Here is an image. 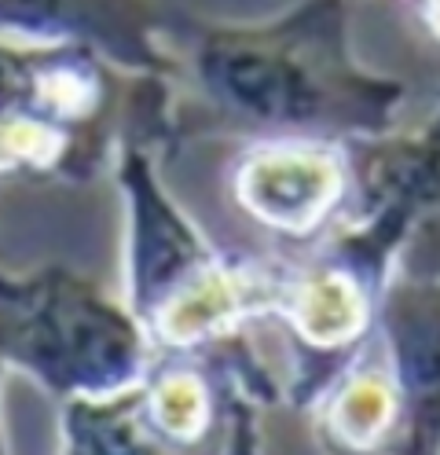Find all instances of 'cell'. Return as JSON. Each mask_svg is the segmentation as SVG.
<instances>
[{"instance_id":"obj_1","label":"cell","mask_w":440,"mask_h":455,"mask_svg":"<svg viewBox=\"0 0 440 455\" xmlns=\"http://www.w3.org/2000/svg\"><path fill=\"white\" fill-rule=\"evenodd\" d=\"M0 349L59 396H110L132 389L143 371L132 316L67 268L0 272Z\"/></svg>"},{"instance_id":"obj_2","label":"cell","mask_w":440,"mask_h":455,"mask_svg":"<svg viewBox=\"0 0 440 455\" xmlns=\"http://www.w3.org/2000/svg\"><path fill=\"white\" fill-rule=\"evenodd\" d=\"M110 77L92 48L0 37V177H88Z\"/></svg>"},{"instance_id":"obj_3","label":"cell","mask_w":440,"mask_h":455,"mask_svg":"<svg viewBox=\"0 0 440 455\" xmlns=\"http://www.w3.org/2000/svg\"><path fill=\"white\" fill-rule=\"evenodd\" d=\"M198 70L220 100L264 118L312 122L334 107L319 67L268 37H213L202 48Z\"/></svg>"},{"instance_id":"obj_4","label":"cell","mask_w":440,"mask_h":455,"mask_svg":"<svg viewBox=\"0 0 440 455\" xmlns=\"http://www.w3.org/2000/svg\"><path fill=\"white\" fill-rule=\"evenodd\" d=\"M0 37L81 44L140 70L162 67L143 0H0Z\"/></svg>"},{"instance_id":"obj_5","label":"cell","mask_w":440,"mask_h":455,"mask_svg":"<svg viewBox=\"0 0 440 455\" xmlns=\"http://www.w3.org/2000/svg\"><path fill=\"white\" fill-rule=\"evenodd\" d=\"M122 180L132 203V301L151 323L176 294H184L210 268H202V250L191 228L165 206L140 155H125Z\"/></svg>"},{"instance_id":"obj_6","label":"cell","mask_w":440,"mask_h":455,"mask_svg":"<svg viewBox=\"0 0 440 455\" xmlns=\"http://www.w3.org/2000/svg\"><path fill=\"white\" fill-rule=\"evenodd\" d=\"M341 184L338 165L323 155H260L239 180L243 203L260 220L283 228H305L334 203Z\"/></svg>"},{"instance_id":"obj_7","label":"cell","mask_w":440,"mask_h":455,"mask_svg":"<svg viewBox=\"0 0 440 455\" xmlns=\"http://www.w3.org/2000/svg\"><path fill=\"white\" fill-rule=\"evenodd\" d=\"M400 371L419 404V419L440 411V291H411L393 305Z\"/></svg>"},{"instance_id":"obj_8","label":"cell","mask_w":440,"mask_h":455,"mask_svg":"<svg viewBox=\"0 0 440 455\" xmlns=\"http://www.w3.org/2000/svg\"><path fill=\"white\" fill-rule=\"evenodd\" d=\"M298 320L319 341H341L356 334V327L364 323V312H360L356 294L348 291V283L316 279L298 305Z\"/></svg>"},{"instance_id":"obj_9","label":"cell","mask_w":440,"mask_h":455,"mask_svg":"<svg viewBox=\"0 0 440 455\" xmlns=\"http://www.w3.org/2000/svg\"><path fill=\"white\" fill-rule=\"evenodd\" d=\"M151 422L162 437H176L188 441L205 426V393L191 375H165L155 389H151Z\"/></svg>"},{"instance_id":"obj_10","label":"cell","mask_w":440,"mask_h":455,"mask_svg":"<svg viewBox=\"0 0 440 455\" xmlns=\"http://www.w3.org/2000/svg\"><path fill=\"white\" fill-rule=\"evenodd\" d=\"M389 389L374 382V379H364L360 386H352L341 401V411H338V426L348 441H371L378 430H386V419H389Z\"/></svg>"},{"instance_id":"obj_11","label":"cell","mask_w":440,"mask_h":455,"mask_svg":"<svg viewBox=\"0 0 440 455\" xmlns=\"http://www.w3.org/2000/svg\"><path fill=\"white\" fill-rule=\"evenodd\" d=\"M4 367H8V360H4V349H0V375H4ZM0 451H4V430H0Z\"/></svg>"}]
</instances>
